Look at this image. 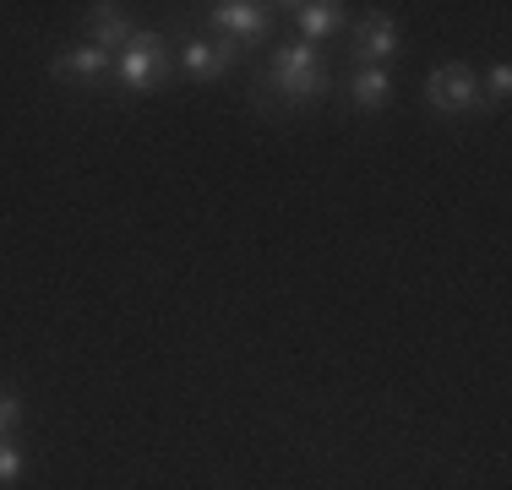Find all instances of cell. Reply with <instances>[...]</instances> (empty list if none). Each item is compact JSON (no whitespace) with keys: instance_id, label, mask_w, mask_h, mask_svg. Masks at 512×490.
Wrapping results in <instances>:
<instances>
[{"instance_id":"obj_1","label":"cell","mask_w":512,"mask_h":490,"mask_svg":"<svg viewBox=\"0 0 512 490\" xmlns=\"http://www.w3.org/2000/svg\"><path fill=\"white\" fill-rule=\"evenodd\" d=\"M262 88L284 104H316L327 93V60L316 55V44H284L267 55Z\"/></svg>"},{"instance_id":"obj_2","label":"cell","mask_w":512,"mask_h":490,"mask_svg":"<svg viewBox=\"0 0 512 490\" xmlns=\"http://www.w3.org/2000/svg\"><path fill=\"white\" fill-rule=\"evenodd\" d=\"M164 71H169V44L164 33H131L126 49L115 55V77L126 93H158L164 88Z\"/></svg>"},{"instance_id":"obj_3","label":"cell","mask_w":512,"mask_h":490,"mask_svg":"<svg viewBox=\"0 0 512 490\" xmlns=\"http://www.w3.org/2000/svg\"><path fill=\"white\" fill-rule=\"evenodd\" d=\"M425 104L447 120L474 115V109H480V77H474V66H463V60L436 66L431 77H425Z\"/></svg>"},{"instance_id":"obj_4","label":"cell","mask_w":512,"mask_h":490,"mask_svg":"<svg viewBox=\"0 0 512 490\" xmlns=\"http://www.w3.org/2000/svg\"><path fill=\"white\" fill-rule=\"evenodd\" d=\"M207 22H213V33L224 44L246 49V44H262L273 33V6H262V0H213Z\"/></svg>"},{"instance_id":"obj_5","label":"cell","mask_w":512,"mask_h":490,"mask_svg":"<svg viewBox=\"0 0 512 490\" xmlns=\"http://www.w3.org/2000/svg\"><path fill=\"white\" fill-rule=\"evenodd\" d=\"M349 49H355L360 66H382L387 55H398V49H404V28H398L393 17H382V11H371V17L355 22V33H349Z\"/></svg>"},{"instance_id":"obj_6","label":"cell","mask_w":512,"mask_h":490,"mask_svg":"<svg viewBox=\"0 0 512 490\" xmlns=\"http://www.w3.org/2000/svg\"><path fill=\"white\" fill-rule=\"evenodd\" d=\"M240 49L224 44V39H186L180 44V71H186L191 82H218L229 66H235Z\"/></svg>"},{"instance_id":"obj_7","label":"cell","mask_w":512,"mask_h":490,"mask_svg":"<svg viewBox=\"0 0 512 490\" xmlns=\"http://www.w3.org/2000/svg\"><path fill=\"white\" fill-rule=\"evenodd\" d=\"M115 71V55H104L99 44H71L66 55H55V77L66 82H104Z\"/></svg>"},{"instance_id":"obj_8","label":"cell","mask_w":512,"mask_h":490,"mask_svg":"<svg viewBox=\"0 0 512 490\" xmlns=\"http://www.w3.org/2000/svg\"><path fill=\"white\" fill-rule=\"evenodd\" d=\"M289 11H295V28L306 33V44L338 33V28H344V17H349V6H338V0H306V6H289Z\"/></svg>"},{"instance_id":"obj_9","label":"cell","mask_w":512,"mask_h":490,"mask_svg":"<svg viewBox=\"0 0 512 490\" xmlns=\"http://www.w3.org/2000/svg\"><path fill=\"white\" fill-rule=\"evenodd\" d=\"M88 17H93V33H88V44H99L104 55H120V49H126V39L137 33V28H131V17H126L120 6H93Z\"/></svg>"},{"instance_id":"obj_10","label":"cell","mask_w":512,"mask_h":490,"mask_svg":"<svg viewBox=\"0 0 512 490\" xmlns=\"http://www.w3.org/2000/svg\"><path fill=\"white\" fill-rule=\"evenodd\" d=\"M387 98H393V71L387 66H360L349 77V104L355 109H382Z\"/></svg>"},{"instance_id":"obj_11","label":"cell","mask_w":512,"mask_h":490,"mask_svg":"<svg viewBox=\"0 0 512 490\" xmlns=\"http://www.w3.org/2000/svg\"><path fill=\"white\" fill-rule=\"evenodd\" d=\"M507 93H512V66H491V77L480 88V104H507Z\"/></svg>"},{"instance_id":"obj_12","label":"cell","mask_w":512,"mask_h":490,"mask_svg":"<svg viewBox=\"0 0 512 490\" xmlns=\"http://www.w3.org/2000/svg\"><path fill=\"white\" fill-rule=\"evenodd\" d=\"M17 474H22V447H17V436H6L0 441V490L17 485Z\"/></svg>"},{"instance_id":"obj_13","label":"cell","mask_w":512,"mask_h":490,"mask_svg":"<svg viewBox=\"0 0 512 490\" xmlns=\"http://www.w3.org/2000/svg\"><path fill=\"white\" fill-rule=\"evenodd\" d=\"M17 425H22V398H17V392L0 387V441L17 436Z\"/></svg>"}]
</instances>
